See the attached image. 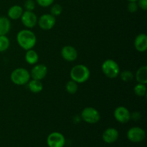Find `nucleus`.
<instances>
[{
	"mask_svg": "<svg viewBox=\"0 0 147 147\" xmlns=\"http://www.w3.org/2000/svg\"><path fill=\"white\" fill-rule=\"evenodd\" d=\"M17 41L19 46L24 50L33 49L37 42V37L34 33L29 29L22 30L17 33Z\"/></svg>",
	"mask_w": 147,
	"mask_h": 147,
	"instance_id": "obj_1",
	"label": "nucleus"
},
{
	"mask_svg": "<svg viewBox=\"0 0 147 147\" xmlns=\"http://www.w3.org/2000/svg\"><path fill=\"white\" fill-rule=\"evenodd\" d=\"M90 76V72L86 65L78 64L75 65L70 72L71 80L78 83H83L87 81Z\"/></svg>",
	"mask_w": 147,
	"mask_h": 147,
	"instance_id": "obj_2",
	"label": "nucleus"
},
{
	"mask_svg": "<svg viewBox=\"0 0 147 147\" xmlns=\"http://www.w3.org/2000/svg\"><path fill=\"white\" fill-rule=\"evenodd\" d=\"M30 73L24 67H17L11 72L10 79L14 84L17 86H24L30 80Z\"/></svg>",
	"mask_w": 147,
	"mask_h": 147,
	"instance_id": "obj_3",
	"label": "nucleus"
},
{
	"mask_svg": "<svg viewBox=\"0 0 147 147\" xmlns=\"http://www.w3.org/2000/svg\"><path fill=\"white\" fill-rule=\"evenodd\" d=\"M101 70L103 74L110 79H114L120 74V67L115 60L107 59L101 65Z\"/></svg>",
	"mask_w": 147,
	"mask_h": 147,
	"instance_id": "obj_4",
	"label": "nucleus"
},
{
	"mask_svg": "<svg viewBox=\"0 0 147 147\" xmlns=\"http://www.w3.org/2000/svg\"><path fill=\"white\" fill-rule=\"evenodd\" d=\"M82 120L89 124L97 123L100 119V114L98 111L93 107H86L82 111L81 114Z\"/></svg>",
	"mask_w": 147,
	"mask_h": 147,
	"instance_id": "obj_5",
	"label": "nucleus"
},
{
	"mask_svg": "<svg viewBox=\"0 0 147 147\" xmlns=\"http://www.w3.org/2000/svg\"><path fill=\"white\" fill-rule=\"evenodd\" d=\"M127 139L133 143H140L144 140L146 137V132L141 127L134 126L128 130Z\"/></svg>",
	"mask_w": 147,
	"mask_h": 147,
	"instance_id": "obj_6",
	"label": "nucleus"
},
{
	"mask_svg": "<svg viewBox=\"0 0 147 147\" xmlns=\"http://www.w3.org/2000/svg\"><path fill=\"white\" fill-rule=\"evenodd\" d=\"M47 144L48 147H64L65 144V138L63 134L60 132H53L47 136Z\"/></svg>",
	"mask_w": 147,
	"mask_h": 147,
	"instance_id": "obj_7",
	"label": "nucleus"
},
{
	"mask_svg": "<svg viewBox=\"0 0 147 147\" xmlns=\"http://www.w3.org/2000/svg\"><path fill=\"white\" fill-rule=\"evenodd\" d=\"M56 23L55 17L51 14H42L37 20L39 27L43 30H50L54 27Z\"/></svg>",
	"mask_w": 147,
	"mask_h": 147,
	"instance_id": "obj_8",
	"label": "nucleus"
},
{
	"mask_svg": "<svg viewBox=\"0 0 147 147\" xmlns=\"http://www.w3.org/2000/svg\"><path fill=\"white\" fill-rule=\"evenodd\" d=\"M21 21L23 25L27 29L34 28L37 24V15L33 12V11H24L21 17Z\"/></svg>",
	"mask_w": 147,
	"mask_h": 147,
	"instance_id": "obj_9",
	"label": "nucleus"
},
{
	"mask_svg": "<svg viewBox=\"0 0 147 147\" xmlns=\"http://www.w3.org/2000/svg\"><path fill=\"white\" fill-rule=\"evenodd\" d=\"M115 119L121 123H126L131 120V113L125 106H118L113 112Z\"/></svg>",
	"mask_w": 147,
	"mask_h": 147,
	"instance_id": "obj_10",
	"label": "nucleus"
},
{
	"mask_svg": "<svg viewBox=\"0 0 147 147\" xmlns=\"http://www.w3.org/2000/svg\"><path fill=\"white\" fill-rule=\"evenodd\" d=\"M47 67L45 65L37 64L35 65L30 72V77L34 80H42L46 77L47 74Z\"/></svg>",
	"mask_w": 147,
	"mask_h": 147,
	"instance_id": "obj_11",
	"label": "nucleus"
},
{
	"mask_svg": "<svg viewBox=\"0 0 147 147\" xmlns=\"http://www.w3.org/2000/svg\"><path fill=\"white\" fill-rule=\"evenodd\" d=\"M60 53L62 57L67 62L75 61L78 58V51L71 45L64 46L62 48Z\"/></svg>",
	"mask_w": 147,
	"mask_h": 147,
	"instance_id": "obj_12",
	"label": "nucleus"
},
{
	"mask_svg": "<svg viewBox=\"0 0 147 147\" xmlns=\"http://www.w3.org/2000/svg\"><path fill=\"white\" fill-rule=\"evenodd\" d=\"M119 131L115 128H108L103 131L102 134V139L106 144H113L119 139Z\"/></svg>",
	"mask_w": 147,
	"mask_h": 147,
	"instance_id": "obj_13",
	"label": "nucleus"
},
{
	"mask_svg": "<svg viewBox=\"0 0 147 147\" xmlns=\"http://www.w3.org/2000/svg\"><path fill=\"white\" fill-rule=\"evenodd\" d=\"M134 47L139 53H144L147 50V35L144 33L139 34L134 40Z\"/></svg>",
	"mask_w": 147,
	"mask_h": 147,
	"instance_id": "obj_14",
	"label": "nucleus"
},
{
	"mask_svg": "<svg viewBox=\"0 0 147 147\" xmlns=\"http://www.w3.org/2000/svg\"><path fill=\"white\" fill-rule=\"evenodd\" d=\"M22 7L20 5H14L11 6L7 11V16L9 19L13 20H18V19L21 18L22 15L23 14Z\"/></svg>",
	"mask_w": 147,
	"mask_h": 147,
	"instance_id": "obj_15",
	"label": "nucleus"
},
{
	"mask_svg": "<svg viewBox=\"0 0 147 147\" xmlns=\"http://www.w3.org/2000/svg\"><path fill=\"white\" fill-rule=\"evenodd\" d=\"M27 84L29 90L33 93H40L43 90V85L41 80L32 79V80H29Z\"/></svg>",
	"mask_w": 147,
	"mask_h": 147,
	"instance_id": "obj_16",
	"label": "nucleus"
},
{
	"mask_svg": "<svg viewBox=\"0 0 147 147\" xmlns=\"http://www.w3.org/2000/svg\"><path fill=\"white\" fill-rule=\"evenodd\" d=\"M11 29V22L9 18L0 17V35H7Z\"/></svg>",
	"mask_w": 147,
	"mask_h": 147,
	"instance_id": "obj_17",
	"label": "nucleus"
},
{
	"mask_svg": "<svg viewBox=\"0 0 147 147\" xmlns=\"http://www.w3.org/2000/svg\"><path fill=\"white\" fill-rule=\"evenodd\" d=\"M24 58H25V61L29 65H35L39 60L38 53L33 49H30V50H27Z\"/></svg>",
	"mask_w": 147,
	"mask_h": 147,
	"instance_id": "obj_18",
	"label": "nucleus"
},
{
	"mask_svg": "<svg viewBox=\"0 0 147 147\" xmlns=\"http://www.w3.org/2000/svg\"><path fill=\"white\" fill-rule=\"evenodd\" d=\"M136 79L138 83L142 84L147 83V66L144 65L139 67L136 73Z\"/></svg>",
	"mask_w": 147,
	"mask_h": 147,
	"instance_id": "obj_19",
	"label": "nucleus"
},
{
	"mask_svg": "<svg viewBox=\"0 0 147 147\" xmlns=\"http://www.w3.org/2000/svg\"><path fill=\"white\" fill-rule=\"evenodd\" d=\"M134 92L135 95H136L139 97H143L146 94V84H142V83H138L134 88Z\"/></svg>",
	"mask_w": 147,
	"mask_h": 147,
	"instance_id": "obj_20",
	"label": "nucleus"
},
{
	"mask_svg": "<svg viewBox=\"0 0 147 147\" xmlns=\"http://www.w3.org/2000/svg\"><path fill=\"white\" fill-rule=\"evenodd\" d=\"M65 90L70 94H75L78 90V83L73 80H69L65 85Z\"/></svg>",
	"mask_w": 147,
	"mask_h": 147,
	"instance_id": "obj_21",
	"label": "nucleus"
},
{
	"mask_svg": "<svg viewBox=\"0 0 147 147\" xmlns=\"http://www.w3.org/2000/svg\"><path fill=\"white\" fill-rule=\"evenodd\" d=\"M10 41L7 35H0V53H4L8 50Z\"/></svg>",
	"mask_w": 147,
	"mask_h": 147,
	"instance_id": "obj_22",
	"label": "nucleus"
},
{
	"mask_svg": "<svg viewBox=\"0 0 147 147\" xmlns=\"http://www.w3.org/2000/svg\"><path fill=\"white\" fill-rule=\"evenodd\" d=\"M120 77L123 81L126 82V83H129L133 80L134 79V74L130 70H123L121 73H120Z\"/></svg>",
	"mask_w": 147,
	"mask_h": 147,
	"instance_id": "obj_23",
	"label": "nucleus"
},
{
	"mask_svg": "<svg viewBox=\"0 0 147 147\" xmlns=\"http://www.w3.org/2000/svg\"><path fill=\"white\" fill-rule=\"evenodd\" d=\"M62 11H63V7L59 4H53L52 6L51 9H50V14L54 16V17H57V16L60 15Z\"/></svg>",
	"mask_w": 147,
	"mask_h": 147,
	"instance_id": "obj_24",
	"label": "nucleus"
},
{
	"mask_svg": "<svg viewBox=\"0 0 147 147\" xmlns=\"http://www.w3.org/2000/svg\"><path fill=\"white\" fill-rule=\"evenodd\" d=\"M24 7L26 11H33L35 8V2L33 0H26L24 1Z\"/></svg>",
	"mask_w": 147,
	"mask_h": 147,
	"instance_id": "obj_25",
	"label": "nucleus"
},
{
	"mask_svg": "<svg viewBox=\"0 0 147 147\" xmlns=\"http://www.w3.org/2000/svg\"><path fill=\"white\" fill-rule=\"evenodd\" d=\"M127 9L129 12L135 13L139 9V7L136 1H129L127 6Z\"/></svg>",
	"mask_w": 147,
	"mask_h": 147,
	"instance_id": "obj_26",
	"label": "nucleus"
},
{
	"mask_svg": "<svg viewBox=\"0 0 147 147\" xmlns=\"http://www.w3.org/2000/svg\"><path fill=\"white\" fill-rule=\"evenodd\" d=\"M55 0H36L37 4L42 7H48L54 3Z\"/></svg>",
	"mask_w": 147,
	"mask_h": 147,
	"instance_id": "obj_27",
	"label": "nucleus"
},
{
	"mask_svg": "<svg viewBox=\"0 0 147 147\" xmlns=\"http://www.w3.org/2000/svg\"><path fill=\"white\" fill-rule=\"evenodd\" d=\"M138 7L144 11L147 10V0H137Z\"/></svg>",
	"mask_w": 147,
	"mask_h": 147,
	"instance_id": "obj_28",
	"label": "nucleus"
},
{
	"mask_svg": "<svg viewBox=\"0 0 147 147\" xmlns=\"http://www.w3.org/2000/svg\"><path fill=\"white\" fill-rule=\"evenodd\" d=\"M141 118V113L140 112H134V113H131V119H133L134 121L139 120Z\"/></svg>",
	"mask_w": 147,
	"mask_h": 147,
	"instance_id": "obj_29",
	"label": "nucleus"
},
{
	"mask_svg": "<svg viewBox=\"0 0 147 147\" xmlns=\"http://www.w3.org/2000/svg\"><path fill=\"white\" fill-rule=\"evenodd\" d=\"M127 1L129 2V1H137V0H127Z\"/></svg>",
	"mask_w": 147,
	"mask_h": 147,
	"instance_id": "obj_30",
	"label": "nucleus"
}]
</instances>
